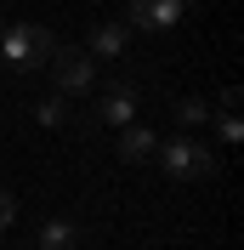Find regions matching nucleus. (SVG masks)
I'll return each instance as SVG.
<instances>
[{
    "mask_svg": "<svg viewBox=\"0 0 244 250\" xmlns=\"http://www.w3.org/2000/svg\"><path fill=\"white\" fill-rule=\"evenodd\" d=\"M51 51H57V40H51L46 29H34V23H6L0 29V62H12V68H46Z\"/></svg>",
    "mask_w": 244,
    "mask_h": 250,
    "instance_id": "nucleus-1",
    "label": "nucleus"
},
{
    "mask_svg": "<svg viewBox=\"0 0 244 250\" xmlns=\"http://www.w3.org/2000/svg\"><path fill=\"white\" fill-rule=\"evenodd\" d=\"M159 159H165V171H170V176H182V182H199V176H210V171H216L210 142H199V137H170Z\"/></svg>",
    "mask_w": 244,
    "mask_h": 250,
    "instance_id": "nucleus-2",
    "label": "nucleus"
},
{
    "mask_svg": "<svg viewBox=\"0 0 244 250\" xmlns=\"http://www.w3.org/2000/svg\"><path fill=\"white\" fill-rule=\"evenodd\" d=\"M51 80H57V97H85L97 85V62L85 51H51Z\"/></svg>",
    "mask_w": 244,
    "mask_h": 250,
    "instance_id": "nucleus-3",
    "label": "nucleus"
},
{
    "mask_svg": "<svg viewBox=\"0 0 244 250\" xmlns=\"http://www.w3.org/2000/svg\"><path fill=\"white\" fill-rule=\"evenodd\" d=\"M187 0H131V23L125 29H176Z\"/></svg>",
    "mask_w": 244,
    "mask_h": 250,
    "instance_id": "nucleus-4",
    "label": "nucleus"
},
{
    "mask_svg": "<svg viewBox=\"0 0 244 250\" xmlns=\"http://www.w3.org/2000/svg\"><path fill=\"white\" fill-rule=\"evenodd\" d=\"M159 154V137H153L148 125H125L120 131V159L125 165H142V159H153Z\"/></svg>",
    "mask_w": 244,
    "mask_h": 250,
    "instance_id": "nucleus-5",
    "label": "nucleus"
},
{
    "mask_svg": "<svg viewBox=\"0 0 244 250\" xmlns=\"http://www.w3.org/2000/svg\"><path fill=\"white\" fill-rule=\"evenodd\" d=\"M125 46H131V29H125V23H97L91 29V51H85V57H125Z\"/></svg>",
    "mask_w": 244,
    "mask_h": 250,
    "instance_id": "nucleus-6",
    "label": "nucleus"
},
{
    "mask_svg": "<svg viewBox=\"0 0 244 250\" xmlns=\"http://www.w3.org/2000/svg\"><path fill=\"white\" fill-rule=\"evenodd\" d=\"M97 114H102L108 125H120V131H125V125L137 120V91H131V85H114V91L102 97V108H97Z\"/></svg>",
    "mask_w": 244,
    "mask_h": 250,
    "instance_id": "nucleus-7",
    "label": "nucleus"
},
{
    "mask_svg": "<svg viewBox=\"0 0 244 250\" xmlns=\"http://www.w3.org/2000/svg\"><path fill=\"white\" fill-rule=\"evenodd\" d=\"M74 239H80V228L68 216H51L46 228H40V250H74Z\"/></svg>",
    "mask_w": 244,
    "mask_h": 250,
    "instance_id": "nucleus-8",
    "label": "nucleus"
},
{
    "mask_svg": "<svg viewBox=\"0 0 244 250\" xmlns=\"http://www.w3.org/2000/svg\"><path fill=\"white\" fill-rule=\"evenodd\" d=\"M176 120L182 125H204L210 120V103H204V97H182V103H176Z\"/></svg>",
    "mask_w": 244,
    "mask_h": 250,
    "instance_id": "nucleus-9",
    "label": "nucleus"
},
{
    "mask_svg": "<svg viewBox=\"0 0 244 250\" xmlns=\"http://www.w3.org/2000/svg\"><path fill=\"white\" fill-rule=\"evenodd\" d=\"M34 114H40V125H62V120H68V97H57V91H51Z\"/></svg>",
    "mask_w": 244,
    "mask_h": 250,
    "instance_id": "nucleus-10",
    "label": "nucleus"
},
{
    "mask_svg": "<svg viewBox=\"0 0 244 250\" xmlns=\"http://www.w3.org/2000/svg\"><path fill=\"white\" fill-rule=\"evenodd\" d=\"M12 222H17V199H12V193H6V188H0V233H6Z\"/></svg>",
    "mask_w": 244,
    "mask_h": 250,
    "instance_id": "nucleus-11",
    "label": "nucleus"
},
{
    "mask_svg": "<svg viewBox=\"0 0 244 250\" xmlns=\"http://www.w3.org/2000/svg\"><path fill=\"white\" fill-rule=\"evenodd\" d=\"M0 29H6V17H0Z\"/></svg>",
    "mask_w": 244,
    "mask_h": 250,
    "instance_id": "nucleus-12",
    "label": "nucleus"
}]
</instances>
